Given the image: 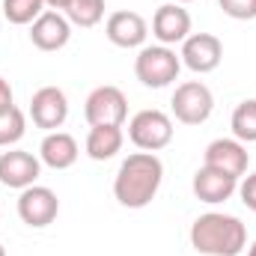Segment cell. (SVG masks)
Returning <instances> with one entry per match:
<instances>
[{
    "mask_svg": "<svg viewBox=\"0 0 256 256\" xmlns=\"http://www.w3.org/2000/svg\"><path fill=\"white\" fill-rule=\"evenodd\" d=\"M15 104V96H12V86L6 78H0V110H9Z\"/></svg>",
    "mask_w": 256,
    "mask_h": 256,
    "instance_id": "cell-24",
    "label": "cell"
},
{
    "mask_svg": "<svg viewBox=\"0 0 256 256\" xmlns=\"http://www.w3.org/2000/svg\"><path fill=\"white\" fill-rule=\"evenodd\" d=\"M238 196L250 212H256V173H250L244 182H238Z\"/></svg>",
    "mask_w": 256,
    "mask_h": 256,
    "instance_id": "cell-23",
    "label": "cell"
},
{
    "mask_svg": "<svg viewBox=\"0 0 256 256\" xmlns=\"http://www.w3.org/2000/svg\"><path fill=\"white\" fill-rule=\"evenodd\" d=\"M30 120L36 128L45 131H60L68 120V98L60 86H42L30 98Z\"/></svg>",
    "mask_w": 256,
    "mask_h": 256,
    "instance_id": "cell-9",
    "label": "cell"
},
{
    "mask_svg": "<svg viewBox=\"0 0 256 256\" xmlns=\"http://www.w3.org/2000/svg\"><path fill=\"white\" fill-rule=\"evenodd\" d=\"M45 3V9H57V12H66V6H68V0H42Z\"/></svg>",
    "mask_w": 256,
    "mask_h": 256,
    "instance_id": "cell-25",
    "label": "cell"
},
{
    "mask_svg": "<svg viewBox=\"0 0 256 256\" xmlns=\"http://www.w3.org/2000/svg\"><path fill=\"white\" fill-rule=\"evenodd\" d=\"M128 140L143 152H158L173 140V120L158 108L137 110L128 120Z\"/></svg>",
    "mask_w": 256,
    "mask_h": 256,
    "instance_id": "cell-4",
    "label": "cell"
},
{
    "mask_svg": "<svg viewBox=\"0 0 256 256\" xmlns=\"http://www.w3.org/2000/svg\"><path fill=\"white\" fill-rule=\"evenodd\" d=\"M191 188H194V196H196L200 202L218 206V202H226L232 194L238 191V179L230 176V173H220V170L202 164V167L194 173Z\"/></svg>",
    "mask_w": 256,
    "mask_h": 256,
    "instance_id": "cell-15",
    "label": "cell"
},
{
    "mask_svg": "<svg viewBox=\"0 0 256 256\" xmlns=\"http://www.w3.org/2000/svg\"><path fill=\"white\" fill-rule=\"evenodd\" d=\"M152 36L158 39V45H182L191 36V15L182 3H164L155 9L152 15Z\"/></svg>",
    "mask_w": 256,
    "mask_h": 256,
    "instance_id": "cell-10",
    "label": "cell"
},
{
    "mask_svg": "<svg viewBox=\"0 0 256 256\" xmlns=\"http://www.w3.org/2000/svg\"><path fill=\"white\" fill-rule=\"evenodd\" d=\"M104 36L116 45V48H143L146 36H149V24L140 12H131V9H120L108 18L104 24Z\"/></svg>",
    "mask_w": 256,
    "mask_h": 256,
    "instance_id": "cell-14",
    "label": "cell"
},
{
    "mask_svg": "<svg viewBox=\"0 0 256 256\" xmlns=\"http://www.w3.org/2000/svg\"><path fill=\"white\" fill-rule=\"evenodd\" d=\"M230 128H232V137L242 140V143H256V98H244L236 104L232 110V120H230Z\"/></svg>",
    "mask_w": 256,
    "mask_h": 256,
    "instance_id": "cell-18",
    "label": "cell"
},
{
    "mask_svg": "<svg viewBox=\"0 0 256 256\" xmlns=\"http://www.w3.org/2000/svg\"><path fill=\"white\" fill-rule=\"evenodd\" d=\"M66 18L74 27H96L104 18V0H68Z\"/></svg>",
    "mask_w": 256,
    "mask_h": 256,
    "instance_id": "cell-19",
    "label": "cell"
},
{
    "mask_svg": "<svg viewBox=\"0 0 256 256\" xmlns=\"http://www.w3.org/2000/svg\"><path fill=\"white\" fill-rule=\"evenodd\" d=\"M173 3H194V0H173Z\"/></svg>",
    "mask_w": 256,
    "mask_h": 256,
    "instance_id": "cell-27",
    "label": "cell"
},
{
    "mask_svg": "<svg viewBox=\"0 0 256 256\" xmlns=\"http://www.w3.org/2000/svg\"><path fill=\"white\" fill-rule=\"evenodd\" d=\"M27 131V116L15 104L9 110H0V146H15Z\"/></svg>",
    "mask_w": 256,
    "mask_h": 256,
    "instance_id": "cell-21",
    "label": "cell"
},
{
    "mask_svg": "<svg viewBox=\"0 0 256 256\" xmlns=\"http://www.w3.org/2000/svg\"><path fill=\"white\" fill-rule=\"evenodd\" d=\"M78 155H80L78 140L66 131H48L39 146V161L51 170H68L78 161Z\"/></svg>",
    "mask_w": 256,
    "mask_h": 256,
    "instance_id": "cell-16",
    "label": "cell"
},
{
    "mask_svg": "<svg viewBox=\"0 0 256 256\" xmlns=\"http://www.w3.org/2000/svg\"><path fill=\"white\" fill-rule=\"evenodd\" d=\"M182 66H188L196 74H208L214 72L224 60V42L212 33H191L182 42Z\"/></svg>",
    "mask_w": 256,
    "mask_h": 256,
    "instance_id": "cell-11",
    "label": "cell"
},
{
    "mask_svg": "<svg viewBox=\"0 0 256 256\" xmlns=\"http://www.w3.org/2000/svg\"><path fill=\"white\" fill-rule=\"evenodd\" d=\"M202 164L206 167H214L220 173H230L236 179H242L248 173V164H250V155H248V146L236 137H218L206 146L202 152Z\"/></svg>",
    "mask_w": 256,
    "mask_h": 256,
    "instance_id": "cell-8",
    "label": "cell"
},
{
    "mask_svg": "<svg viewBox=\"0 0 256 256\" xmlns=\"http://www.w3.org/2000/svg\"><path fill=\"white\" fill-rule=\"evenodd\" d=\"M248 256H256V242L250 244V248H248Z\"/></svg>",
    "mask_w": 256,
    "mask_h": 256,
    "instance_id": "cell-26",
    "label": "cell"
},
{
    "mask_svg": "<svg viewBox=\"0 0 256 256\" xmlns=\"http://www.w3.org/2000/svg\"><path fill=\"white\" fill-rule=\"evenodd\" d=\"M191 248L202 256H238L248 248V226L236 214L206 212L191 224Z\"/></svg>",
    "mask_w": 256,
    "mask_h": 256,
    "instance_id": "cell-2",
    "label": "cell"
},
{
    "mask_svg": "<svg viewBox=\"0 0 256 256\" xmlns=\"http://www.w3.org/2000/svg\"><path fill=\"white\" fill-rule=\"evenodd\" d=\"M39 173H42V161L33 152L9 149L0 155V185H6V188L24 191V188L36 185Z\"/></svg>",
    "mask_w": 256,
    "mask_h": 256,
    "instance_id": "cell-12",
    "label": "cell"
},
{
    "mask_svg": "<svg viewBox=\"0 0 256 256\" xmlns=\"http://www.w3.org/2000/svg\"><path fill=\"white\" fill-rule=\"evenodd\" d=\"M72 39V21L66 18V12L57 9H45L33 24H30V42L39 51H60Z\"/></svg>",
    "mask_w": 256,
    "mask_h": 256,
    "instance_id": "cell-13",
    "label": "cell"
},
{
    "mask_svg": "<svg viewBox=\"0 0 256 256\" xmlns=\"http://www.w3.org/2000/svg\"><path fill=\"white\" fill-rule=\"evenodd\" d=\"M57 214H60V200H57V194L51 191V188L30 185V188L21 191V196H18V218L27 226L42 230V226L54 224Z\"/></svg>",
    "mask_w": 256,
    "mask_h": 256,
    "instance_id": "cell-7",
    "label": "cell"
},
{
    "mask_svg": "<svg viewBox=\"0 0 256 256\" xmlns=\"http://www.w3.org/2000/svg\"><path fill=\"white\" fill-rule=\"evenodd\" d=\"M170 108L182 126H202L214 110V96L202 80H185L176 86Z\"/></svg>",
    "mask_w": 256,
    "mask_h": 256,
    "instance_id": "cell-5",
    "label": "cell"
},
{
    "mask_svg": "<svg viewBox=\"0 0 256 256\" xmlns=\"http://www.w3.org/2000/svg\"><path fill=\"white\" fill-rule=\"evenodd\" d=\"M84 116L90 126H122L128 116L126 92L114 84L96 86L84 102Z\"/></svg>",
    "mask_w": 256,
    "mask_h": 256,
    "instance_id": "cell-6",
    "label": "cell"
},
{
    "mask_svg": "<svg viewBox=\"0 0 256 256\" xmlns=\"http://www.w3.org/2000/svg\"><path fill=\"white\" fill-rule=\"evenodd\" d=\"M224 15L236 18V21H254L256 18V0H218Z\"/></svg>",
    "mask_w": 256,
    "mask_h": 256,
    "instance_id": "cell-22",
    "label": "cell"
},
{
    "mask_svg": "<svg viewBox=\"0 0 256 256\" xmlns=\"http://www.w3.org/2000/svg\"><path fill=\"white\" fill-rule=\"evenodd\" d=\"M126 143L122 126H90L86 134V155L92 161H110Z\"/></svg>",
    "mask_w": 256,
    "mask_h": 256,
    "instance_id": "cell-17",
    "label": "cell"
},
{
    "mask_svg": "<svg viewBox=\"0 0 256 256\" xmlns=\"http://www.w3.org/2000/svg\"><path fill=\"white\" fill-rule=\"evenodd\" d=\"M164 182V164L155 152H131L116 170L114 196L126 208H146Z\"/></svg>",
    "mask_w": 256,
    "mask_h": 256,
    "instance_id": "cell-1",
    "label": "cell"
},
{
    "mask_svg": "<svg viewBox=\"0 0 256 256\" xmlns=\"http://www.w3.org/2000/svg\"><path fill=\"white\" fill-rule=\"evenodd\" d=\"M0 12H3V18H6L9 24L24 27V24H33V21L45 12V3H42V0H3Z\"/></svg>",
    "mask_w": 256,
    "mask_h": 256,
    "instance_id": "cell-20",
    "label": "cell"
},
{
    "mask_svg": "<svg viewBox=\"0 0 256 256\" xmlns=\"http://www.w3.org/2000/svg\"><path fill=\"white\" fill-rule=\"evenodd\" d=\"M179 72H182V57L167 45H146L134 57V74L149 90L170 86L179 78Z\"/></svg>",
    "mask_w": 256,
    "mask_h": 256,
    "instance_id": "cell-3",
    "label": "cell"
},
{
    "mask_svg": "<svg viewBox=\"0 0 256 256\" xmlns=\"http://www.w3.org/2000/svg\"><path fill=\"white\" fill-rule=\"evenodd\" d=\"M0 256H6V248H3V244H0Z\"/></svg>",
    "mask_w": 256,
    "mask_h": 256,
    "instance_id": "cell-28",
    "label": "cell"
}]
</instances>
